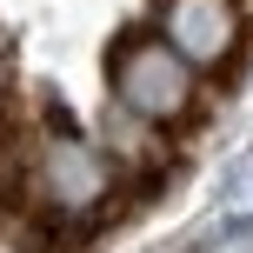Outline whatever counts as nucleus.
<instances>
[{
	"instance_id": "2",
	"label": "nucleus",
	"mask_w": 253,
	"mask_h": 253,
	"mask_svg": "<svg viewBox=\"0 0 253 253\" xmlns=\"http://www.w3.org/2000/svg\"><path fill=\"white\" fill-rule=\"evenodd\" d=\"M27 180H34V200L53 220H93L114 200V160L93 140H80V133H47L34 147Z\"/></svg>"
},
{
	"instance_id": "1",
	"label": "nucleus",
	"mask_w": 253,
	"mask_h": 253,
	"mask_svg": "<svg viewBox=\"0 0 253 253\" xmlns=\"http://www.w3.org/2000/svg\"><path fill=\"white\" fill-rule=\"evenodd\" d=\"M107 80H114L120 114H133V120H147V126H167V120H187L193 114V67L180 60L167 40H153V34L120 40Z\"/></svg>"
},
{
	"instance_id": "5",
	"label": "nucleus",
	"mask_w": 253,
	"mask_h": 253,
	"mask_svg": "<svg viewBox=\"0 0 253 253\" xmlns=\"http://www.w3.org/2000/svg\"><path fill=\"white\" fill-rule=\"evenodd\" d=\"M227 200H233V207H253V167H240V173H233Z\"/></svg>"
},
{
	"instance_id": "4",
	"label": "nucleus",
	"mask_w": 253,
	"mask_h": 253,
	"mask_svg": "<svg viewBox=\"0 0 253 253\" xmlns=\"http://www.w3.org/2000/svg\"><path fill=\"white\" fill-rule=\"evenodd\" d=\"M200 253H253V227H227V233H213Z\"/></svg>"
},
{
	"instance_id": "3",
	"label": "nucleus",
	"mask_w": 253,
	"mask_h": 253,
	"mask_svg": "<svg viewBox=\"0 0 253 253\" xmlns=\"http://www.w3.org/2000/svg\"><path fill=\"white\" fill-rule=\"evenodd\" d=\"M160 40L187 67H227L240 47V7L233 0H167L160 7Z\"/></svg>"
}]
</instances>
